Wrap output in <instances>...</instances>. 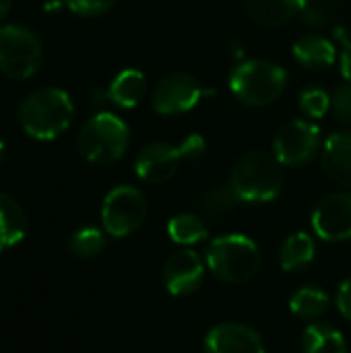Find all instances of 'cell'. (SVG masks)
<instances>
[{"label": "cell", "instance_id": "1", "mask_svg": "<svg viewBox=\"0 0 351 353\" xmlns=\"http://www.w3.org/2000/svg\"><path fill=\"white\" fill-rule=\"evenodd\" d=\"M74 105L66 91L43 87L29 93L19 105V124L23 132L37 141H52L72 124Z\"/></svg>", "mask_w": 351, "mask_h": 353}, {"label": "cell", "instance_id": "2", "mask_svg": "<svg viewBox=\"0 0 351 353\" xmlns=\"http://www.w3.org/2000/svg\"><path fill=\"white\" fill-rule=\"evenodd\" d=\"M230 186L242 203H269L283 190V170L275 155L250 151L232 170Z\"/></svg>", "mask_w": 351, "mask_h": 353}, {"label": "cell", "instance_id": "3", "mask_svg": "<svg viewBox=\"0 0 351 353\" xmlns=\"http://www.w3.org/2000/svg\"><path fill=\"white\" fill-rule=\"evenodd\" d=\"M209 271L223 283H246L261 269V250L246 236H221L205 252Z\"/></svg>", "mask_w": 351, "mask_h": 353}, {"label": "cell", "instance_id": "4", "mask_svg": "<svg viewBox=\"0 0 351 353\" xmlns=\"http://www.w3.org/2000/svg\"><path fill=\"white\" fill-rule=\"evenodd\" d=\"M128 141L130 134L124 120L110 112H99L81 126L77 149L89 163L108 165L126 153Z\"/></svg>", "mask_w": 351, "mask_h": 353}, {"label": "cell", "instance_id": "5", "mask_svg": "<svg viewBox=\"0 0 351 353\" xmlns=\"http://www.w3.org/2000/svg\"><path fill=\"white\" fill-rule=\"evenodd\" d=\"M288 85V72L267 60H246L238 64L230 77V89L234 95L252 108L275 103Z\"/></svg>", "mask_w": 351, "mask_h": 353}, {"label": "cell", "instance_id": "6", "mask_svg": "<svg viewBox=\"0 0 351 353\" xmlns=\"http://www.w3.org/2000/svg\"><path fill=\"white\" fill-rule=\"evenodd\" d=\"M43 60L39 37L23 25L0 27V72L8 79H31Z\"/></svg>", "mask_w": 351, "mask_h": 353}, {"label": "cell", "instance_id": "7", "mask_svg": "<svg viewBox=\"0 0 351 353\" xmlns=\"http://www.w3.org/2000/svg\"><path fill=\"white\" fill-rule=\"evenodd\" d=\"M145 217H147V199L134 186H116L103 199L101 223L112 238L130 236L143 225Z\"/></svg>", "mask_w": 351, "mask_h": 353}, {"label": "cell", "instance_id": "8", "mask_svg": "<svg viewBox=\"0 0 351 353\" xmlns=\"http://www.w3.org/2000/svg\"><path fill=\"white\" fill-rule=\"evenodd\" d=\"M205 95H213V91H205L197 77L188 72H172L155 85L151 103L161 116H178L192 110Z\"/></svg>", "mask_w": 351, "mask_h": 353}, {"label": "cell", "instance_id": "9", "mask_svg": "<svg viewBox=\"0 0 351 353\" xmlns=\"http://www.w3.org/2000/svg\"><path fill=\"white\" fill-rule=\"evenodd\" d=\"M321 147L319 128L306 120H292L279 128L273 141V153L281 165H306L310 163Z\"/></svg>", "mask_w": 351, "mask_h": 353}, {"label": "cell", "instance_id": "10", "mask_svg": "<svg viewBox=\"0 0 351 353\" xmlns=\"http://www.w3.org/2000/svg\"><path fill=\"white\" fill-rule=\"evenodd\" d=\"M312 230L327 242L351 240V192L323 196L312 211Z\"/></svg>", "mask_w": 351, "mask_h": 353}, {"label": "cell", "instance_id": "11", "mask_svg": "<svg viewBox=\"0 0 351 353\" xmlns=\"http://www.w3.org/2000/svg\"><path fill=\"white\" fill-rule=\"evenodd\" d=\"M182 159H184L182 147H174L170 143L157 141V143L145 145L139 151L134 170L141 180H145L149 184H163L178 172Z\"/></svg>", "mask_w": 351, "mask_h": 353}, {"label": "cell", "instance_id": "12", "mask_svg": "<svg viewBox=\"0 0 351 353\" xmlns=\"http://www.w3.org/2000/svg\"><path fill=\"white\" fill-rule=\"evenodd\" d=\"M203 275H205V265L201 256L194 250L184 248L168 259L163 269V283L172 296L182 298L194 294L201 288Z\"/></svg>", "mask_w": 351, "mask_h": 353}, {"label": "cell", "instance_id": "13", "mask_svg": "<svg viewBox=\"0 0 351 353\" xmlns=\"http://www.w3.org/2000/svg\"><path fill=\"white\" fill-rule=\"evenodd\" d=\"M205 353H265L259 333L242 323H221L205 337Z\"/></svg>", "mask_w": 351, "mask_h": 353}, {"label": "cell", "instance_id": "14", "mask_svg": "<svg viewBox=\"0 0 351 353\" xmlns=\"http://www.w3.org/2000/svg\"><path fill=\"white\" fill-rule=\"evenodd\" d=\"M308 0H244L248 17L263 27H281L304 12Z\"/></svg>", "mask_w": 351, "mask_h": 353}, {"label": "cell", "instance_id": "15", "mask_svg": "<svg viewBox=\"0 0 351 353\" xmlns=\"http://www.w3.org/2000/svg\"><path fill=\"white\" fill-rule=\"evenodd\" d=\"M323 168L333 182L351 188V132H335L327 139Z\"/></svg>", "mask_w": 351, "mask_h": 353}, {"label": "cell", "instance_id": "16", "mask_svg": "<svg viewBox=\"0 0 351 353\" xmlns=\"http://www.w3.org/2000/svg\"><path fill=\"white\" fill-rule=\"evenodd\" d=\"M145 91H147L145 74L134 68H126V70L118 72L108 87L110 101L124 110L134 108L145 97Z\"/></svg>", "mask_w": 351, "mask_h": 353}, {"label": "cell", "instance_id": "17", "mask_svg": "<svg viewBox=\"0 0 351 353\" xmlns=\"http://www.w3.org/2000/svg\"><path fill=\"white\" fill-rule=\"evenodd\" d=\"M27 234V217L21 209V205L0 192V252L6 248L17 246Z\"/></svg>", "mask_w": 351, "mask_h": 353}, {"label": "cell", "instance_id": "18", "mask_svg": "<svg viewBox=\"0 0 351 353\" xmlns=\"http://www.w3.org/2000/svg\"><path fill=\"white\" fill-rule=\"evenodd\" d=\"M294 58L306 68H327L335 62V46L321 35H304L294 43Z\"/></svg>", "mask_w": 351, "mask_h": 353}, {"label": "cell", "instance_id": "19", "mask_svg": "<svg viewBox=\"0 0 351 353\" xmlns=\"http://www.w3.org/2000/svg\"><path fill=\"white\" fill-rule=\"evenodd\" d=\"M317 254V244L312 240L310 234L298 232L292 234L279 248V265L283 271L292 273V271H300L304 267H308L314 261Z\"/></svg>", "mask_w": 351, "mask_h": 353}, {"label": "cell", "instance_id": "20", "mask_svg": "<svg viewBox=\"0 0 351 353\" xmlns=\"http://www.w3.org/2000/svg\"><path fill=\"white\" fill-rule=\"evenodd\" d=\"M302 347L304 353H348L343 335L325 323H314L304 331Z\"/></svg>", "mask_w": 351, "mask_h": 353}, {"label": "cell", "instance_id": "21", "mask_svg": "<svg viewBox=\"0 0 351 353\" xmlns=\"http://www.w3.org/2000/svg\"><path fill=\"white\" fill-rule=\"evenodd\" d=\"M168 234H170V238L176 244H180V246H192V244H199V242L207 240L209 230H207L205 221L199 215L180 213V215H176V217L170 219Z\"/></svg>", "mask_w": 351, "mask_h": 353}, {"label": "cell", "instance_id": "22", "mask_svg": "<svg viewBox=\"0 0 351 353\" xmlns=\"http://www.w3.org/2000/svg\"><path fill=\"white\" fill-rule=\"evenodd\" d=\"M329 308V296L319 288H302L290 300V310L304 321H314Z\"/></svg>", "mask_w": 351, "mask_h": 353}, {"label": "cell", "instance_id": "23", "mask_svg": "<svg viewBox=\"0 0 351 353\" xmlns=\"http://www.w3.org/2000/svg\"><path fill=\"white\" fill-rule=\"evenodd\" d=\"M242 201L238 199V194L234 192V188L230 184L219 186V188H211V190L203 192L199 199L201 209L211 217H225L232 211H236V207Z\"/></svg>", "mask_w": 351, "mask_h": 353}, {"label": "cell", "instance_id": "24", "mask_svg": "<svg viewBox=\"0 0 351 353\" xmlns=\"http://www.w3.org/2000/svg\"><path fill=\"white\" fill-rule=\"evenodd\" d=\"M103 244H106L103 234L97 228H81L68 240L70 252L77 254V256H81V259L97 256L103 250Z\"/></svg>", "mask_w": 351, "mask_h": 353}, {"label": "cell", "instance_id": "25", "mask_svg": "<svg viewBox=\"0 0 351 353\" xmlns=\"http://www.w3.org/2000/svg\"><path fill=\"white\" fill-rule=\"evenodd\" d=\"M300 108L310 118H323L331 110V95L321 87H308L300 95Z\"/></svg>", "mask_w": 351, "mask_h": 353}, {"label": "cell", "instance_id": "26", "mask_svg": "<svg viewBox=\"0 0 351 353\" xmlns=\"http://www.w3.org/2000/svg\"><path fill=\"white\" fill-rule=\"evenodd\" d=\"M331 108L339 122L351 124V83H343L333 91Z\"/></svg>", "mask_w": 351, "mask_h": 353}, {"label": "cell", "instance_id": "27", "mask_svg": "<svg viewBox=\"0 0 351 353\" xmlns=\"http://www.w3.org/2000/svg\"><path fill=\"white\" fill-rule=\"evenodd\" d=\"M116 0H66V6L81 17H97L114 6Z\"/></svg>", "mask_w": 351, "mask_h": 353}, {"label": "cell", "instance_id": "28", "mask_svg": "<svg viewBox=\"0 0 351 353\" xmlns=\"http://www.w3.org/2000/svg\"><path fill=\"white\" fill-rule=\"evenodd\" d=\"M182 153H184V159L186 161H197V159H201L203 155H205V149H207V145H205V139L201 137V134H190V137H186L184 141H182Z\"/></svg>", "mask_w": 351, "mask_h": 353}, {"label": "cell", "instance_id": "29", "mask_svg": "<svg viewBox=\"0 0 351 353\" xmlns=\"http://www.w3.org/2000/svg\"><path fill=\"white\" fill-rule=\"evenodd\" d=\"M337 308L341 316L351 323V277L348 281H343L337 290Z\"/></svg>", "mask_w": 351, "mask_h": 353}, {"label": "cell", "instance_id": "30", "mask_svg": "<svg viewBox=\"0 0 351 353\" xmlns=\"http://www.w3.org/2000/svg\"><path fill=\"white\" fill-rule=\"evenodd\" d=\"M341 74L348 83H351V43L345 46V50L341 54Z\"/></svg>", "mask_w": 351, "mask_h": 353}, {"label": "cell", "instance_id": "31", "mask_svg": "<svg viewBox=\"0 0 351 353\" xmlns=\"http://www.w3.org/2000/svg\"><path fill=\"white\" fill-rule=\"evenodd\" d=\"M10 4H12V0H0V19H4L8 14Z\"/></svg>", "mask_w": 351, "mask_h": 353}, {"label": "cell", "instance_id": "32", "mask_svg": "<svg viewBox=\"0 0 351 353\" xmlns=\"http://www.w3.org/2000/svg\"><path fill=\"white\" fill-rule=\"evenodd\" d=\"M4 155H6V145H4V141L0 139V163L4 161Z\"/></svg>", "mask_w": 351, "mask_h": 353}]
</instances>
